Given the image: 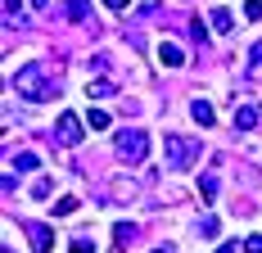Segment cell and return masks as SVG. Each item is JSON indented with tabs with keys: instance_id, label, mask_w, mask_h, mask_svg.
<instances>
[{
	"instance_id": "obj_28",
	"label": "cell",
	"mask_w": 262,
	"mask_h": 253,
	"mask_svg": "<svg viewBox=\"0 0 262 253\" xmlns=\"http://www.w3.org/2000/svg\"><path fill=\"white\" fill-rule=\"evenodd\" d=\"M149 253H172V249H167V244H163V249H149Z\"/></svg>"
},
{
	"instance_id": "obj_11",
	"label": "cell",
	"mask_w": 262,
	"mask_h": 253,
	"mask_svg": "<svg viewBox=\"0 0 262 253\" xmlns=\"http://www.w3.org/2000/svg\"><path fill=\"white\" fill-rule=\"evenodd\" d=\"M212 27H217V32H235V18H231V9H212Z\"/></svg>"
},
{
	"instance_id": "obj_17",
	"label": "cell",
	"mask_w": 262,
	"mask_h": 253,
	"mask_svg": "<svg viewBox=\"0 0 262 253\" xmlns=\"http://www.w3.org/2000/svg\"><path fill=\"white\" fill-rule=\"evenodd\" d=\"M113 235H118V244H127L131 235H136V226H131V222H118V226H113Z\"/></svg>"
},
{
	"instance_id": "obj_14",
	"label": "cell",
	"mask_w": 262,
	"mask_h": 253,
	"mask_svg": "<svg viewBox=\"0 0 262 253\" xmlns=\"http://www.w3.org/2000/svg\"><path fill=\"white\" fill-rule=\"evenodd\" d=\"M68 253H95L91 235H73V240H68Z\"/></svg>"
},
{
	"instance_id": "obj_22",
	"label": "cell",
	"mask_w": 262,
	"mask_h": 253,
	"mask_svg": "<svg viewBox=\"0 0 262 253\" xmlns=\"http://www.w3.org/2000/svg\"><path fill=\"white\" fill-rule=\"evenodd\" d=\"M18 9H23V0H5V18H9V23L18 18Z\"/></svg>"
},
{
	"instance_id": "obj_7",
	"label": "cell",
	"mask_w": 262,
	"mask_h": 253,
	"mask_svg": "<svg viewBox=\"0 0 262 253\" xmlns=\"http://www.w3.org/2000/svg\"><path fill=\"white\" fill-rule=\"evenodd\" d=\"M258 118H262V113L253 109V104H239V109H235V126H239V131H253Z\"/></svg>"
},
{
	"instance_id": "obj_3",
	"label": "cell",
	"mask_w": 262,
	"mask_h": 253,
	"mask_svg": "<svg viewBox=\"0 0 262 253\" xmlns=\"http://www.w3.org/2000/svg\"><path fill=\"white\" fill-rule=\"evenodd\" d=\"M113 154H118L122 163H145V154H149V136H145V131H118Z\"/></svg>"
},
{
	"instance_id": "obj_21",
	"label": "cell",
	"mask_w": 262,
	"mask_h": 253,
	"mask_svg": "<svg viewBox=\"0 0 262 253\" xmlns=\"http://www.w3.org/2000/svg\"><path fill=\"white\" fill-rule=\"evenodd\" d=\"M244 18H262V0H244Z\"/></svg>"
},
{
	"instance_id": "obj_6",
	"label": "cell",
	"mask_w": 262,
	"mask_h": 253,
	"mask_svg": "<svg viewBox=\"0 0 262 253\" xmlns=\"http://www.w3.org/2000/svg\"><path fill=\"white\" fill-rule=\"evenodd\" d=\"M27 235H32V249H36V253H50V244H54V230L50 226L36 222V226H27Z\"/></svg>"
},
{
	"instance_id": "obj_18",
	"label": "cell",
	"mask_w": 262,
	"mask_h": 253,
	"mask_svg": "<svg viewBox=\"0 0 262 253\" xmlns=\"http://www.w3.org/2000/svg\"><path fill=\"white\" fill-rule=\"evenodd\" d=\"M91 126H95V131H104V126H108V113H104V109H91Z\"/></svg>"
},
{
	"instance_id": "obj_15",
	"label": "cell",
	"mask_w": 262,
	"mask_h": 253,
	"mask_svg": "<svg viewBox=\"0 0 262 253\" xmlns=\"http://www.w3.org/2000/svg\"><path fill=\"white\" fill-rule=\"evenodd\" d=\"M50 177H36V185H32V199H50Z\"/></svg>"
},
{
	"instance_id": "obj_8",
	"label": "cell",
	"mask_w": 262,
	"mask_h": 253,
	"mask_svg": "<svg viewBox=\"0 0 262 253\" xmlns=\"http://www.w3.org/2000/svg\"><path fill=\"white\" fill-rule=\"evenodd\" d=\"M190 118L199 126H212V104L208 100H190Z\"/></svg>"
},
{
	"instance_id": "obj_5",
	"label": "cell",
	"mask_w": 262,
	"mask_h": 253,
	"mask_svg": "<svg viewBox=\"0 0 262 253\" xmlns=\"http://www.w3.org/2000/svg\"><path fill=\"white\" fill-rule=\"evenodd\" d=\"M158 64H163V68H181V64H185L181 46H172V41H158Z\"/></svg>"
},
{
	"instance_id": "obj_24",
	"label": "cell",
	"mask_w": 262,
	"mask_h": 253,
	"mask_svg": "<svg viewBox=\"0 0 262 253\" xmlns=\"http://www.w3.org/2000/svg\"><path fill=\"white\" fill-rule=\"evenodd\" d=\"M249 59H253V64H258V68H262V41H258V46H253V50H249Z\"/></svg>"
},
{
	"instance_id": "obj_1",
	"label": "cell",
	"mask_w": 262,
	"mask_h": 253,
	"mask_svg": "<svg viewBox=\"0 0 262 253\" xmlns=\"http://www.w3.org/2000/svg\"><path fill=\"white\" fill-rule=\"evenodd\" d=\"M23 100L32 104H46L54 100V81H50V64H41V59H32V64H23L18 73H14V81H9Z\"/></svg>"
},
{
	"instance_id": "obj_12",
	"label": "cell",
	"mask_w": 262,
	"mask_h": 253,
	"mask_svg": "<svg viewBox=\"0 0 262 253\" xmlns=\"http://www.w3.org/2000/svg\"><path fill=\"white\" fill-rule=\"evenodd\" d=\"M86 95L91 100H104V95H113V81H86Z\"/></svg>"
},
{
	"instance_id": "obj_16",
	"label": "cell",
	"mask_w": 262,
	"mask_h": 253,
	"mask_svg": "<svg viewBox=\"0 0 262 253\" xmlns=\"http://www.w3.org/2000/svg\"><path fill=\"white\" fill-rule=\"evenodd\" d=\"M68 213H77V199L73 195H63V199L54 203V217H68Z\"/></svg>"
},
{
	"instance_id": "obj_20",
	"label": "cell",
	"mask_w": 262,
	"mask_h": 253,
	"mask_svg": "<svg viewBox=\"0 0 262 253\" xmlns=\"http://www.w3.org/2000/svg\"><path fill=\"white\" fill-rule=\"evenodd\" d=\"M190 36H194V41L204 46V41H208V27H204V23H199V18H194V23H190Z\"/></svg>"
},
{
	"instance_id": "obj_4",
	"label": "cell",
	"mask_w": 262,
	"mask_h": 253,
	"mask_svg": "<svg viewBox=\"0 0 262 253\" xmlns=\"http://www.w3.org/2000/svg\"><path fill=\"white\" fill-rule=\"evenodd\" d=\"M54 136H59V145H68V150H73V145H81V136H86V131H81V118H77V113H59Z\"/></svg>"
},
{
	"instance_id": "obj_10",
	"label": "cell",
	"mask_w": 262,
	"mask_h": 253,
	"mask_svg": "<svg viewBox=\"0 0 262 253\" xmlns=\"http://www.w3.org/2000/svg\"><path fill=\"white\" fill-rule=\"evenodd\" d=\"M9 167H18V172H36V167H41V158H36L32 150H23V154H14V158H9Z\"/></svg>"
},
{
	"instance_id": "obj_19",
	"label": "cell",
	"mask_w": 262,
	"mask_h": 253,
	"mask_svg": "<svg viewBox=\"0 0 262 253\" xmlns=\"http://www.w3.org/2000/svg\"><path fill=\"white\" fill-rule=\"evenodd\" d=\"M244 253H262V235H244V244H239Z\"/></svg>"
},
{
	"instance_id": "obj_2",
	"label": "cell",
	"mask_w": 262,
	"mask_h": 253,
	"mask_svg": "<svg viewBox=\"0 0 262 253\" xmlns=\"http://www.w3.org/2000/svg\"><path fill=\"white\" fill-rule=\"evenodd\" d=\"M199 154H204V140H199V136H181V131H167V136H163V163H167L172 172L194 167Z\"/></svg>"
},
{
	"instance_id": "obj_23",
	"label": "cell",
	"mask_w": 262,
	"mask_h": 253,
	"mask_svg": "<svg viewBox=\"0 0 262 253\" xmlns=\"http://www.w3.org/2000/svg\"><path fill=\"white\" fill-rule=\"evenodd\" d=\"M199 230H204V235H217L222 226H217V217H204V222H199Z\"/></svg>"
},
{
	"instance_id": "obj_13",
	"label": "cell",
	"mask_w": 262,
	"mask_h": 253,
	"mask_svg": "<svg viewBox=\"0 0 262 253\" xmlns=\"http://www.w3.org/2000/svg\"><path fill=\"white\" fill-rule=\"evenodd\" d=\"M199 195H204V199L217 195V172H204V177H199Z\"/></svg>"
},
{
	"instance_id": "obj_9",
	"label": "cell",
	"mask_w": 262,
	"mask_h": 253,
	"mask_svg": "<svg viewBox=\"0 0 262 253\" xmlns=\"http://www.w3.org/2000/svg\"><path fill=\"white\" fill-rule=\"evenodd\" d=\"M63 14H68L73 23H86V18H91V0H68V5H63Z\"/></svg>"
},
{
	"instance_id": "obj_27",
	"label": "cell",
	"mask_w": 262,
	"mask_h": 253,
	"mask_svg": "<svg viewBox=\"0 0 262 253\" xmlns=\"http://www.w3.org/2000/svg\"><path fill=\"white\" fill-rule=\"evenodd\" d=\"M217 253H235V244H222V249H217Z\"/></svg>"
},
{
	"instance_id": "obj_26",
	"label": "cell",
	"mask_w": 262,
	"mask_h": 253,
	"mask_svg": "<svg viewBox=\"0 0 262 253\" xmlns=\"http://www.w3.org/2000/svg\"><path fill=\"white\" fill-rule=\"evenodd\" d=\"M46 5H50V0H32V9H46Z\"/></svg>"
},
{
	"instance_id": "obj_25",
	"label": "cell",
	"mask_w": 262,
	"mask_h": 253,
	"mask_svg": "<svg viewBox=\"0 0 262 253\" xmlns=\"http://www.w3.org/2000/svg\"><path fill=\"white\" fill-rule=\"evenodd\" d=\"M108 9H118V14H122V9H127V0H104Z\"/></svg>"
}]
</instances>
